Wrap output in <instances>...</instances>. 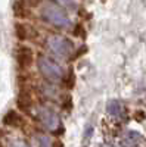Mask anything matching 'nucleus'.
I'll return each mask as SVG.
<instances>
[{
	"label": "nucleus",
	"mask_w": 146,
	"mask_h": 147,
	"mask_svg": "<svg viewBox=\"0 0 146 147\" xmlns=\"http://www.w3.org/2000/svg\"><path fill=\"white\" fill-rule=\"evenodd\" d=\"M40 13L46 22L52 24L56 28H68L71 25V19H69L68 13L59 5L46 2L40 9Z\"/></svg>",
	"instance_id": "nucleus-1"
},
{
	"label": "nucleus",
	"mask_w": 146,
	"mask_h": 147,
	"mask_svg": "<svg viewBox=\"0 0 146 147\" xmlns=\"http://www.w3.org/2000/svg\"><path fill=\"white\" fill-rule=\"evenodd\" d=\"M46 49L53 56L60 57V59H67L74 52V43L69 38H67V37L52 35L46 40Z\"/></svg>",
	"instance_id": "nucleus-2"
},
{
	"label": "nucleus",
	"mask_w": 146,
	"mask_h": 147,
	"mask_svg": "<svg viewBox=\"0 0 146 147\" xmlns=\"http://www.w3.org/2000/svg\"><path fill=\"white\" fill-rule=\"evenodd\" d=\"M37 66L39 71L41 72V75L47 80V81H52V82H59L62 81L64 75V69L58 62H55L53 59H50L49 56H39L37 59Z\"/></svg>",
	"instance_id": "nucleus-3"
},
{
	"label": "nucleus",
	"mask_w": 146,
	"mask_h": 147,
	"mask_svg": "<svg viewBox=\"0 0 146 147\" xmlns=\"http://www.w3.org/2000/svg\"><path fill=\"white\" fill-rule=\"evenodd\" d=\"M35 118L39 119V122L44 128L50 129V131H55L59 128V124H60L59 115L49 106H37L35 107Z\"/></svg>",
	"instance_id": "nucleus-4"
},
{
	"label": "nucleus",
	"mask_w": 146,
	"mask_h": 147,
	"mask_svg": "<svg viewBox=\"0 0 146 147\" xmlns=\"http://www.w3.org/2000/svg\"><path fill=\"white\" fill-rule=\"evenodd\" d=\"M34 62V53L31 47L28 46H19L16 49V63L21 69H27Z\"/></svg>",
	"instance_id": "nucleus-5"
},
{
	"label": "nucleus",
	"mask_w": 146,
	"mask_h": 147,
	"mask_svg": "<svg viewBox=\"0 0 146 147\" xmlns=\"http://www.w3.org/2000/svg\"><path fill=\"white\" fill-rule=\"evenodd\" d=\"M3 124L7 125V127L18 128V127L22 125V119H21V116L16 110H9V112H6V115L3 116Z\"/></svg>",
	"instance_id": "nucleus-6"
},
{
	"label": "nucleus",
	"mask_w": 146,
	"mask_h": 147,
	"mask_svg": "<svg viewBox=\"0 0 146 147\" xmlns=\"http://www.w3.org/2000/svg\"><path fill=\"white\" fill-rule=\"evenodd\" d=\"M12 10H14V15L16 18H25L30 13V9H28V5L25 0H16V2H14Z\"/></svg>",
	"instance_id": "nucleus-7"
},
{
	"label": "nucleus",
	"mask_w": 146,
	"mask_h": 147,
	"mask_svg": "<svg viewBox=\"0 0 146 147\" xmlns=\"http://www.w3.org/2000/svg\"><path fill=\"white\" fill-rule=\"evenodd\" d=\"M16 106L19 107V110H22V112L25 113H30V110L33 107V100L28 93H21L18 96V100H16Z\"/></svg>",
	"instance_id": "nucleus-8"
},
{
	"label": "nucleus",
	"mask_w": 146,
	"mask_h": 147,
	"mask_svg": "<svg viewBox=\"0 0 146 147\" xmlns=\"http://www.w3.org/2000/svg\"><path fill=\"white\" fill-rule=\"evenodd\" d=\"M15 35H16V38L24 41V40H27L28 38V28L25 24H21V22H16L15 24Z\"/></svg>",
	"instance_id": "nucleus-9"
},
{
	"label": "nucleus",
	"mask_w": 146,
	"mask_h": 147,
	"mask_svg": "<svg viewBox=\"0 0 146 147\" xmlns=\"http://www.w3.org/2000/svg\"><path fill=\"white\" fill-rule=\"evenodd\" d=\"M106 110H108L109 115L120 116L121 113H123V106H121V103L117 102V100H111V102L106 105Z\"/></svg>",
	"instance_id": "nucleus-10"
},
{
	"label": "nucleus",
	"mask_w": 146,
	"mask_h": 147,
	"mask_svg": "<svg viewBox=\"0 0 146 147\" xmlns=\"http://www.w3.org/2000/svg\"><path fill=\"white\" fill-rule=\"evenodd\" d=\"M55 2L64 9L68 10H77V2L75 0H55Z\"/></svg>",
	"instance_id": "nucleus-11"
},
{
	"label": "nucleus",
	"mask_w": 146,
	"mask_h": 147,
	"mask_svg": "<svg viewBox=\"0 0 146 147\" xmlns=\"http://www.w3.org/2000/svg\"><path fill=\"white\" fill-rule=\"evenodd\" d=\"M37 147H52V141L47 136H35Z\"/></svg>",
	"instance_id": "nucleus-12"
},
{
	"label": "nucleus",
	"mask_w": 146,
	"mask_h": 147,
	"mask_svg": "<svg viewBox=\"0 0 146 147\" xmlns=\"http://www.w3.org/2000/svg\"><path fill=\"white\" fill-rule=\"evenodd\" d=\"M62 81L67 84V88H72V87H74V81H75V78H74V74H72V71H69V72H68L67 78L64 77V78H62Z\"/></svg>",
	"instance_id": "nucleus-13"
},
{
	"label": "nucleus",
	"mask_w": 146,
	"mask_h": 147,
	"mask_svg": "<svg viewBox=\"0 0 146 147\" xmlns=\"http://www.w3.org/2000/svg\"><path fill=\"white\" fill-rule=\"evenodd\" d=\"M9 147H31V146L24 140H12L9 143Z\"/></svg>",
	"instance_id": "nucleus-14"
},
{
	"label": "nucleus",
	"mask_w": 146,
	"mask_h": 147,
	"mask_svg": "<svg viewBox=\"0 0 146 147\" xmlns=\"http://www.w3.org/2000/svg\"><path fill=\"white\" fill-rule=\"evenodd\" d=\"M74 35L75 37H80V38H83V37H86V31H84V28L81 27V25H75V28H74Z\"/></svg>",
	"instance_id": "nucleus-15"
},
{
	"label": "nucleus",
	"mask_w": 146,
	"mask_h": 147,
	"mask_svg": "<svg viewBox=\"0 0 146 147\" xmlns=\"http://www.w3.org/2000/svg\"><path fill=\"white\" fill-rule=\"evenodd\" d=\"M92 131H93V128H92V127H89V128L86 129V136H84V140H87V138L92 136Z\"/></svg>",
	"instance_id": "nucleus-16"
},
{
	"label": "nucleus",
	"mask_w": 146,
	"mask_h": 147,
	"mask_svg": "<svg viewBox=\"0 0 146 147\" xmlns=\"http://www.w3.org/2000/svg\"><path fill=\"white\" fill-rule=\"evenodd\" d=\"M134 116H136V118H139L137 121H143V119H145V113H143V112H137Z\"/></svg>",
	"instance_id": "nucleus-17"
},
{
	"label": "nucleus",
	"mask_w": 146,
	"mask_h": 147,
	"mask_svg": "<svg viewBox=\"0 0 146 147\" xmlns=\"http://www.w3.org/2000/svg\"><path fill=\"white\" fill-rule=\"evenodd\" d=\"M0 147H3V144H2V141H0Z\"/></svg>",
	"instance_id": "nucleus-18"
}]
</instances>
